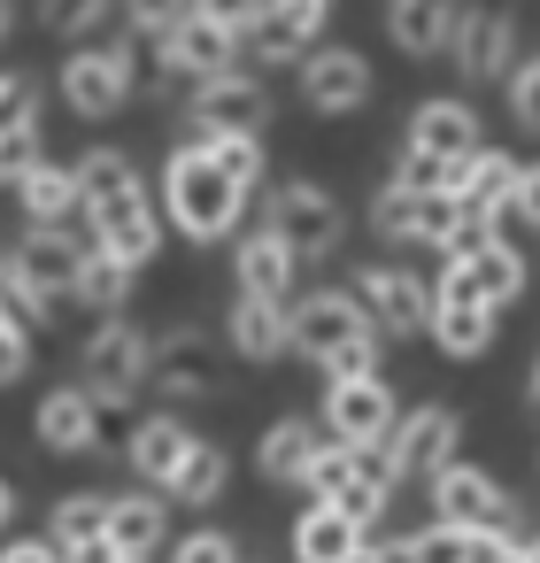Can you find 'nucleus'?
Masks as SVG:
<instances>
[{
    "label": "nucleus",
    "instance_id": "f257e3e1",
    "mask_svg": "<svg viewBox=\"0 0 540 563\" xmlns=\"http://www.w3.org/2000/svg\"><path fill=\"white\" fill-rule=\"evenodd\" d=\"M163 217H170L194 247H217V240L240 232V217H247V186L217 163L209 140H178L170 163H163Z\"/></svg>",
    "mask_w": 540,
    "mask_h": 563
},
{
    "label": "nucleus",
    "instance_id": "f03ea898",
    "mask_svg": "<svg viewBox=\"0 0 540 563\" xmlns=\"http://www.w3.org/2000/svg\"><path fill=\"white\" fill-rule=\"evenodd\" d=\"M147 378H155V332H140L132 317H101L78 347V386L101 409H124Z\"/></svg>",
    "mask_w": 540,
    "mask_h": 563
},
{
    "label": "nucleus",
    "instance_id": "7ed1b4c3",
    "mask_svg": "<svg viewBox=\"0 0 540 563\" xmlns=\"http://www.w3.org/2000/svg\"><path fill=\"white\" fill-rule=\"evenodd\" d=\"M140 32H124V40H101V47H70L63 55V101L86 117V124H101V117H117L124 101H132V86H140V47H132Z\"/></svg>",
    "mask_w": 540,
    "mask_h": 563
},
{
    "label": "nucleus",
    "instance_id": "20e7f679",
    "mask_svg": "<svg viewBox=\"0 0 540 563\" xmlns=\"http://www.w3.org/2000/svg\"><path fill=\"white\" fill-rule=\"evenodd\" d=\"M263 224H271V232L301 255V263L340 255V232H348L340 201H332L317 178H278V186H263Z\"/></svg>",
    "mask_w": 540,
    "mask_h": 563
},
{
    "label": "nucleus",
    "instance_id": "39448f33",
    "mask_svg": "<svg viewBox=\"0 0 540 563\" xmlns=\"http://www.w3.org/2000/svg\"><path fill=\"white\" fill-rule=\"evenodd\" d=\"M271 124V86L255 70H224L186 93V140H263Z\"/></svg>",
    "mask_w": 540,
    "mask_h": 563
},
{
    "label": "nucleus",
    "instance_id": "423d86ee",
    "mask_svg": "<svg viewBox=\"0 0 540 563\" xmlns=\"http://www.w3.org/2000/svg\"><path fill=\"white\" fill-rule=\"evenodd\" d=\"M324 417V440H340V448H363V455H378L386 440H394V424H401V401H394V386L386 378H324V401H317Z\"/></svg>",
    "mask_w": 540,
    "mask_h": 563
},
{
    "label": "nucleus",
    "instance_id": "0eeeda50",
    "mask_svg": "<svg viewBox=\"0 0 540 563\" xmlns=\"http://www.w3.org/2000/svg\"><path fill=\"white\" fill-rule=\"evenodd\" d=\"M348 294L363 301V317H371L386 340L432 332V278H417V271H401V263H363V271L348 278Z\"/></svg>",
    "mask_w": 540,
    "mask_h": 563
},
{
    "label": "nucleus",
    "instance_id": "6e6552de",
    "mask_svg": "<svg viewBox=\"0 0 540 563\" xmlns=\"http://www.w3.org/2000/svg\"><path fill=\"white\" fill-rule=\"evenodd\" d=\"M448 63L463 70V86H509V70H517V16H509V9H471V0H455Z\"/></svg>",
    "mask_w": 540,
    "mask_h": 563
},
{
    "label": "nucleus",
    "instance_id": "1a4fd4ad",
    "mask_svg": "<svg viewBox=\"0 0 540 563\" xmlns=\"http://www.w3.org/2000/svg\"><path fill=\"white\" fill-rule=\"evenodd\" d=\"M494 324H502V309L448 263V271L432 278V340H440V355H448V363H478V355L494 347Z\"/></svg>",
    "mask_w": 540,
    "mask_h": 563
},
{
    "label": "nucleus",
    "instance_id": "9d476101",
    "mask_svg": "<svg viewBox=\"0 0 540 563\" xmlns=\"http://www.w3.org/2000/svg\"><path fill=\"white\" fill-rule=\"evenodd\" d=\"M286 324H294V355H301V363H317V371H324V363H332L340 347H355L363 332H378V324L363 317V301H355L348 286H324V294H301ZM378 340H386V332H378Z\"/></svg>",
    "mask_w": 540,
    "mask_h": 563
},
{
    "label": "nucleus",
    "instance_id": "9b49d317",
    "mask_svg": "<svg viewBox=\"0 0 540 563\" xmlns=\"http://www.w3.org/2000/svg\"><path fill=\"white\" fill-rule=\"evenodd\" d=\"M455 448H463V417L448 401H417V409H401V424L378 455H386L394 478H432V471L455 463Z\"/></svg>",
    "mask_w": 540,
    "mask_h": 563
},
{
    "label": "nucleus",
    "instance_id": "f8f14e48",
    "mask_svg": "<svg viewBox=\"0 0 540 563\" xmlns=\"http://www.w3.org/2000/svg\"><path fill=\"white\" fill-rule=\"evenodd\" d=\"M432 517H448V525H471V532H517V501H509V486L494 478V471H478V463H448V471H432Z\"/></svg>",
    "mask_w": 540,
    "mask_h": 563
},
{
    "label": "nucleus",
    "instance_id": "ddd939ff",
    "mask_svg": "<svg viewBox=\"0 0 540 563\" xmlns=\"http://www.w3.org/2000/svg\"><path fill=\"white\" fill-rule=\"evenodd\" d=\"M78 224H86V217H78ZM78 224H24V240L9 247V263H24L47 294L78 301V278H86V263H93V232H78Z\"/></svg>",
    "mask_w": 540,
    "mask_h": 563
},
{
    "label": "nucleus",
    "instance_id": "4468645a",
    "mask_svg": "<svg viewBox=\"0 0 540 563\" xmlns=\"http://www.w3.org/2000/svg\"><path fill=\"white\" fill-rule=\"evenodd\" d=\"M455 217H463V201H448V194H409V186H394V178H386V194L371 201V232H378L386 247H440Z\"/></svg>",
    "mask_w": 540,
    "mask_h": 563
},
{
    "label": "nucleus",
    "instance_id": "2eb2a0df",
    "mask_svg": "<svg viewBox=\"0 0 540 563\" xmlns=\"http://www.w3.org/2000/svg\"><path fill=\"white\" fill-rule=\"evenodd\" d=\"M155 63H163L170 78H186V86H209V78H224V70H247V40L224 32V24H209V16H194V24H178V32L155 47Z\"/></svg>",
    "mask_w": 540,
    "mask_h": 563
},
{
    "label": "nucleus",
    "instance_id": "dca6fc26",
    "mask_svg": "<svg viewBox=\"0 0 540 563\" xmlns=\"http://www.w3.org/2000/svg\"><path fill=\"white\" fill-rule=\"evenodd\" d=\"M371 63L355 55V47H317L309 63H301V101L317 109V117H355L363 101H371Z\"/></svg>",
    "mask_w": 540,
    "mask_h": 563
},
{
    "label": "nucleus",
    "instance_id": "f3484780",
    "mask_svg": "<svg viewBox=\"0 0 540 563\" xmlns=\"http://www.w3.org/2000/svg\"><path fill=\"white\" fill-rule=\"evenodd\" d=\"M401 147H417V155H432V163H455V155H478L486 132H478V109H471L463 93H440V101H417Z\"/></svg>",
    "mask_w": 540,
    "mask_h": 563
},
{
    "label": "nucleus",
    "instance_id": "a211bd4d",
    "mask_svg": "<svg viewBox=\"0 0 540 563\" xmlns=\"http://www.w3.org/2000/svg\"><path fill=\"white\" fill-rule=\"evenodd\" d=\"M232 286L240 294H255V301H286L294 309V286H301V255L271 232V224H255L240 247H232Z\"/></svg>",
    "mask_w": 540,
    "mask_h": 563
},
{
    "label": "nucleus",
    "instance_id": "6ab92c4d",
    "mask_svg": "<svg viewBox=\"0 0 540 563\" xmlns=\"http://www.w3.org/2000/svg\"><path fill=\"white\" fill-rule=\"evenodd\" d=\"M155 394L163 401H209L217 394V340L209 332H163L155 340Z\"/></svg>",
    "mask_w": 540,
    "mask_h": 563
},
{
    "label": "nucleus",
    "instance_id": "aec40b11",
    "mask_svg": "<svg viewBox=\"0 0 540 563\" xmlns=\"http://www.w3.org/2000/svg\"><path fill=\"white\" fill-rule=\"evenodd\" d=\"M32 432L47 455H101V401L86 386H55V394H40Z\"/></svg>",
    "mask_w": 540,
    "mask_h": 563
},
{
    "label": "nucleus",
    "instance_id": "412c9836",
    "mask_svg": "<svg viewBox=\"0 0 540 563\" xmlns=\"http://www.w3.org/2000/svg\"><path fill=\"white\" fill-rule=\"evenodd\" d=\"M86 224H93V247H101V255H117L124 271H147V263L163 255V224H170V217H155V201L140 194V201L93 209Z\"/></svg>",
    "mask_w": 540,
    "mask_h": 563
},
{
    "label": "nucleus",
    "instance_id": "4be33fe9",
    "mask_svg": "<svg viewBox=\"0 0 540 563\" xmlns=\"http://www.w3.org/2000/svg\"><path fill=\"white\" fill-rule=\"evenodd\" d=\"M286 317H294L286 301L232 294V309H224V347H232L240 363H278V355H294V324H286Z\"/></svg>",
    "mask_w": 540,
    "mask_h": 563
},
{
    "label": "nucleus",
    "instance_id": "5701e85b",
    "mask_svg": "<svg viewBox=\"0 0 540 563\" xmlns=\"http://www.w3.org/2000/svg\"><path fill=\"white\" fill-rule=\"evenodd\" d=\"M186 455H194V432H186L170 409H147V417L124 432V471H140V478L163 486V494H170V478L186 471Z\"/></svg>",
    "mask_w": 540,
    "mask_h": 563
},
{
    "label": "nucleus",
    "instance_id": "b1692460",
    "mask_svg": "<svg viewBox=\"0 0 540 563\" xmlns=\"http://www.w3.org/2000/svg\"><path fill=\"white\" fill-rule=\"evenodd\" d=\"M324 32V9H317V0H271V16L255 24V40H247V55L263 63V70H286V63H309L317 40Z\"/></svg>",
    "mask_w": 540,
    "mask_h": 563
},
{
    "label": "nucleus",
    "instance_id": "393cba45",
    "mask_svg": "<svg viewBox=\"0 0 540 563\" xmlns=\"http://www.w3.org/2000/svg\"><path fill=\"white\" fill-rule=\"evenodd\" d=\"M371 548V525H355L340 501H309L294 525V563H355Z\"/></svg>",
    "mask_w": 540,
    "mask_h": 563
},
{
    "label": "nucleus",
    "instance_id": "a878e982",
    "mask_svg": "<svg viewBox=\"0 0 540 563\" xmlns=\"http://www.w3.org/2000/svg\"><path fill=\"white\" fill-rule=\"evenodd\" d=\"M448 32H455V0H386V40L409 63L448 55Z\"/></svg>",
    "mask_w": 540,
    "mask_h": 563
},
{
    "label": "nucleus",
    "instance_id": "bb28decb",
    "mask_svg": "<svg viewBox=\"0 0 540 563\" xmlns=\"http://www.w3.org/2000/svg\"><path fill=\"white\" fill-rule=\"evenodd\" d=\"M317 448H324V424H309V417H278V424L255 440V471H263L271 486H301V471L317 463Z\"/></svg>",
    "mask_w": 540,
    "mask_h": 563
},
{
    "label": "nucleus",
    "instance_id": "cd10ccee",
    "mask_svg": "<svg viewBox=\"0 0 540 563\" xmlns=\"http://www.w3.org/2000/svg\"><path fill=\"white\" fill-rule=\"evenodd\" d=\"M109 540H117L124 555H147V563H155V548L170 540V494H163V486L117 494V501H109Z\"/></svg>",
    "mask_w": 540,
    "mask_h": 563
},
{
    "label": "nucleus",
    "instance_id": "c85d7f7f",
    "mask_svg": "<svg viewBox=\"0 0 540 563\" xmlns=\"http://www.w3.org/2000/svg\"><path fill=\"white\" fill-rule=\"evenodd\" d=\"M16 201H24V224H78V217H86L78 163H40V170L16 186Z\"/></svg>",
    "mask_w": 540,
    "mask_h": 563
},
{
    "label": "nucleus",
    "instance_id": "c756f323",
    "mask_svg": "<svg viewBox=\"0 0 540 563\" xmlns=\"http://www.w3.org/2000/svg\"><path fill=\"white\" fill-rule=\"evenodd\" d=\"M78 186H86V217L147 194V186H140V163H132L124 147H93V155H78Z\"/></svg>",
    "mask_w": 540,
    "mask_h": 563
},
{
    "label": "nucleus",
    "instance_id": "7c9ffc66",
    "mask_svg": "<svg viewBox=\"0 0 540 563\" xmlns=\"http://www.w3.org/2000/svg\"><path fill=\"white\" fill-rule=\"evenodd\" d=\"M124 16V0H40V24L70 47H101V32Z\"/></svg>",
    "mask_w": 540,
    "mask_h": 563
},
{
    "label": "nucleus",
    "instance_id": "2f4dec72",
    "mask_svg": "<svg viewBox=\"0 0 540 563\" xmlns=\"http://www.w3.org/2000/svg\"><path fill=\"white\" fill-rule=\"evenodd\" d=\"M455 271H463L494 309H517V301H525V255H517L509 240H494L486 255H471V263H455Z\"/></svg>",
    "mask_w": 540,
    "mask_h": 563
},
{
    "label": "nucleus",
    "instance_id": "473e14b6",
    "mask_svg": "<svg viewBox=\"0 0 540 563\" xmlns=\"http://www.w3.org/2000/svg\"><path fill=\"white\" fill-rule=\"evenodd\" d=\"M224 478H232V455H224L217 440H194L186 471L170 478V501H186V509H209V501L224 494Z\"/></svg>",
    "mask_w": 540,
    "mask_h": 563
},
{
    "label": "nucleus",
    "instance_id": "72a5a7b5",
    "mask_svg": "<svg viewBox=\"0 0 540 563\" xmlns=\"http://www.w3.org/2000/svg\"><path fill=\"white\" fill-rule=\"evenodd\" d=\"M132 278H140V271H124L117 255H101V247H93V263H86V278H78V309H93V324H101V317H124Z\"/></svg>",
    "mask_w": 540,
    "mask_h": 563
},
{
    "label": "nucleus",
    "instance_id": "f704fd0d",
    "mask_svg": "<svg viewBox=\"0 0 540 563\" xmlns=\"http://www.w3.org/2000/svg\"><path fill=\"white\" fill-rule=\"evenodd\" d=\"M109 501H117V494H63V501L47 509V540H55V548L101 540V532H109Z\"/></svg>",
    "mask_w": 540,
    "mask_h": 563
},
{
    "label": "nucleus",
    "instance_id": "c9c22d12",
    "mask_svg": "<svg viewBox=\"0 0 540 563\" xmlns=\"http://www.w3.org/2000/svg\"><path fill=\"white\" fill-rule=\"evenodd\" d=\"M394 486H401V478L386 471V455H363V471L348 478V494H340V509H348L355 525H378V517H386V501H394Z\"/></svg>",
    "mask_w": 540,
    "mask_h": 563
},
{
    "label": "nucleus",
    "instance_id": "e433bc0d",
    "mask_svg": "<svg viewBox=\"0 0 540 563\" xmlns=\"http://www.w3.org/2000/svg\"><path fill=\"white\" fill-rule=\"evenodd\" d=\"M355 471H363V448H340V440H324V448H317V463L301 471V494H309V501H340Z\"/></svg>",
    "mask_w": 540,
    "mask_h": 563
},
{
    "label": "nucleus",
    "instance_id": "4c0bfd02",
    "mask_svg": "<svg viewBox=\"0 0 540 563\" xmlns=\"http://www.w3.org/2000/svg\"><path fill=\"white\" fill-rule=\"evenodd\" d=\"M0 286H9V317H24V324H55V317L70 309V301H63V294H47V286L24 271V263H9V271H0Z\"/></svg>",
    "mask_w": 540,
    "mask_h": 563
},
{
    "label": "nucleus",
    "instance_id": "58836bf2",
    "mask_svg": "<svg viewBox=\"0 0 540 563\" xmlns=\"http://www.w3.org/2000/svg\"><path fill=\"white\" fill-rule=\"evenodd\" d=\"M409 540H417V563H478V532H471V525L432 517V525H417Z\"/></svg>",
    "mask_w": 540,
    "mask_h": 563
},
{
    "label": "nucleus",
    "instance_id": "ea45409f",
    "mask_svg": "<svg viewBox=\"0 0 540 563\" xmlns=\"http://www.w3.org/2000/svg\"><path fill=\"white\" fill-rule=\"evenodd\" d=\"M124 24L140 32V40H170L178 24H194V0H124Z\"/></svg>",
    "mask_w": 540,
    "mask_h": 563
},
{
    "label": "nucleus",
    "instance_id": "a19ab883",
    "mask_svg": "<svg viewBox=\"0 0 540 563\" xmlns=\"http://www.w3.org/2000/svg\"><path fill=\"white\" fill-rule=\"evenodd\" d=\"M170 563H247V555H240V540H232V532H217V525H201V532H178V548H170Z\"/></svg>",
    "mask_w": 540,
    "mask_h": 563
},
{
    "label": "nucleus",
    "instance_id": "79ce46f5",
    "mask_svg": "<svg viewBox=\"0 0 540 563\" xmlns=\"http://www.w3.org/2000/svg\"><path fill=\"white\" fill-rule=\"evenodd\" d=\"M509 117L540 140V55H525V63L509 70Z\"/></svg>",
    "mask_w": 540,
    "mask_h": 563
},
{
    "label": "nucleus",
    "instance_id": "37998d69",
    "mask_svg": "<svg viewBox=\"0 0 540 563\" xmlns=\"http://www.w3.org/2000/svg\"><path fill=\"white\" fill-rule=\"evenodd\" d=\"M194 16H209V24H224V32H240V40H255V24L271 16V0H194Z\"/></svg>",
    "mask_w": 540,
    "mask_h": 563
},
{
    "label": "nucleus",
    "instance_id": "c03bdc74",
    "mask_svg": "<svg viewBox=\"0 0 540 563\" xmlns=\"http://www.w3.org/2000/svg\"><path fill=\"white\" fill-rule=\"evenodd\" d=\"M0 101H9V132H40V78L9 70L0 78Z\"/></svg>",
    "mask_w": 540,
    "mask_h": 563
},
{
    "label": "nucleus",
    "instance_id": "a18cd8bd",
    "mask_svg": "<svg viewBox=\"0 0 540 563\" xmlns=\"http://www.w3.org/2000/svg\"><path fill=\"white\" fill-rule=\"evenodd\" d=\"M32 355H40V347H32V324H24V317H0V378L16 386V378L32 371Z\"/></svg>",
    "mask_w": 540,
    "mask_h": 563
},
{
    "label": "nucleus",
    "instance_id": "49530a36",
    "mask_svg": "<svg viewBox=\"0 0 540 563\" xmlns=\"http://www.w3.org/2000/svg\"><path fill=\"white\" fill-rule=\"evenodd\" d=\"M217 147V163L247 186V194H263V140H209Z\"/></svg>",
    "mask_w": 540,
    "mask_h": 563
},
{
    "label": "nucleus",
    "instance_id": "de8ad7c7",
    "mask_svg": "<svg viewBox=\"0 0 540 563\" xmlns=\"http://www.w3.org/2000/svg\"><path fill=\"white\" fill-rule=\"evenodd\" d=\"M502 224H532V232H540V163H525L517 201H509V217H502Z\"/></svg>",
    "mask_w": 540,
    "mask_h": 563
},
{
    "label": "nucleus",
    "instance_id": "09e8293b",
    "mask_svg": "<svg viewBox=\"0 0 540 563\" xmlns=\"http://www.w3.org/2000/svg\"><path fill=\"white\" fill-rule=\"evenodd\" d=\"M0 563H70V555L40 532V540H9V548H0Z\"/></svg>",
    "mask_w": 540,
    "mask_h": 563
},
{
    "label": "nucleus",
    "instance_id": "8fccbe9b",
    "mask_svg": "<svg viewBox=\"0 0 540 563\" xmlns=\"http://www.w3.org/2000/svg\"><path fill=\"white\" fill-rule=\"evenodd\" d=\"M525 401H532V409H540V363H532V378H525Z\"/></svg>",
    "mask_w": 540,
    "mask_h": 563
},
{
    "label": "nucleus",
    "instance_id": "3c124183",
    "mask_svg": "<svg viewBox=\"0 0 540 563\" xmlns=\"http://www.w3.org/2000/svg\"><path fill=\"white\" fill-rule=\"evenodd\" d=\"M532 563H540V532H532Z\"/></svg>",
    "mask_w": 540,
    "mask_h": 563
},
{
    "label": "nucleus",
    "instance_id": "603ef678",
    "mask_svg": "<svg viewBox=\"0 0 540 563\" xmlns=\"http://www.w3.org/2000/svg\"><path fill=\"white\" fill-rule=\"evenodd\" d=\"M124 563H147V555H124Z\"/></svg>",
    "mask_w": 540,
    "mask_h": 563
},
{
    "label": "nucleus",
    "instance_id": "864d4df0",
    "mask_svg": "<svg viewBox=\"0 0 540 563\" xmlns=\"http://www.w3.org/2000/svg\"><path fill=\"white\" fill-rule=\"evenodd\" d=\"M317 9H332V0H317Z\"/></svg>",
    "mask_w": 540,
    "mask_h": 563
}]
</instances>
